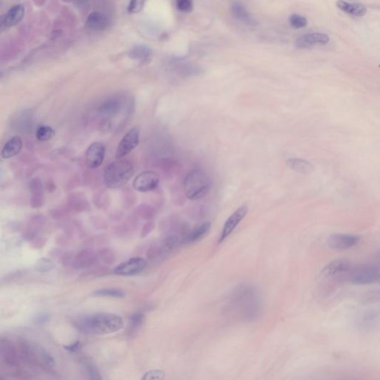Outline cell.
<instances>
[{"label":"cell","mask_w":380,"mask_h":380,"mask_svg":"<svg viewBox=\"0 0 380 380\" xmlns=\"http://www.w3.org/2000/svg\"><path fill=\"white\" fill-rule=\"evenodd\" d=\"M73 325L81 332L105 335L120 331L123 328V321L114 313H98L76 319Z\"/></svg>","instance_id":"cell-1"},{"label":"cell","mask_w":380,"mask_h":380,"mask_svg":"<svg viewBox=\"0 0 380 380\" xmlns=\"http://www.w3.org/2000/svg\"><path fill=\"white\" fill-rule=\"evenodd\" d=\"M16 345L21 361L46 369L55 367L56 361L53 356L40 345L25 340L20 341Z\"/></svg>","instance_id":"cell-2"},{"label":"cell","mask_w":380,"mask_h":380,"mask_svg":"<svg viewBox=\"0 0 380 380\" xmlns=\"http://www.w3.org/2000/svg\"><path fill=\"white\" fill-rule=\"evenodd\" d=\"M134 174V167L128 160L120 159L111 163L105 168L104 183L110 189H117L126 185Z\"/></svg>","instance_id":"cell-3"},{"label":"cell","mask_w":380,"mask_h":380,"mask_svg":"<svg viewBox=\"0 0 380 380\" xmlns=\"http://www.w3.org/2000/svg\"><path fill=\"white\" fill-rule=\"evenodd\" d=\"M185 194L190 200H198L212 188L210 179L202 170H194L187 175L184 182Z\"/></svg>","instance_id":"cell-4"},{"label":"cell","mask_w":380,"mask_h":380,"mask_svg":"<svg viewBox=\"0 0 380 380\" xmlns=\"http://www.w3.org/2000/svg\"><path fill=\"white\" fill-rule=\"evenodd\" d=\"M348 280L354 285H369L380 281V267L372 264H363L351 268Z\"/></svg>","instance_id":"cell-5"},{"label":"cell","mask_w":380,"mask_h":380,"mask_svg":"<svg viewBox=\"0 0 380 380\" xmlns=\"http://www.w3.org/2000/svg\"><path fill=\"white\" fill-rule=\"evenodd\" d=\"M0 353L3 363L7 367L16 369L20 366L21 360L16 345L7 339L0 341Z\"/></svg>","instance_id":"cell-6"},{"label":"cell","mask_w":380,"mask_h":380,"mask_svg":"<svg viewBox=\"0 0 380 380\" xmlns=\"http://www.w3.org/2000/svg\"><path fill=\"white\" fill-rule=\"evenodd\" d=\"M361 237L357 235L348 233H334L328 239V245L336 250H345L352 248L360 242Z\"/></svg>","instance_id":"cell-7"},{"label":"cell","mask_w":380,"mask_h":380,"mask_svg":"<svg viewBox=\"0 0 380 380\" xmlns=\"http://www.w3.org/2000/svg\"><path fill=\"white\" fill-rule=\"evenodd\" d=\"M146 265H147V262L143 258H132L126 262L117 265L113 272L116 275L126 276V277L136 275L142 272L146 268Z\"/></svg>","instance_id":"cell-8"},{"label":"cell","mask_w":380,"mask_h":380,"mask_svg":"<svg viewBox=\"0 0 380 380\" xmlns=\"http://www.w3.org/2000/svg\"><path fill=\"white\" fill-rule=\"evenodd\" d=\"M139 139V129L136 127L131 129L119 143L116 151V158H122L130 153L138 146Z\"/></svg>","instance_id":"cell-9"},{"label":"cell","mask_w":380,"mask_h":380,"mask_svg":"<svg viewBox=\"0 0 380 380\" xmlns=\"http://www.w3.org/2000/svg\"><path fill=\"white\" fill-rule=\"evenodd\" d=\"M160 177L153 171H146L138 175L133 182L134 189L141 192L156 189L159 185Z\"/></svg>","instance_id":"cell-10"},{"label":"cell","mask_w":380,"mask_h":380,"mask_svg":"<svg viewBox=\"0 0 380 380\" xmlns=\"http://www.w3.org/2000/svg\"><path fill=\"white\" fill-rule=\"evenodd\" d=\"M105 149L102 143H93L90 145L86 153V163L90 169L99 167L105 158Z\"/></svg>","instance_id":"cell-11"},{"label":"cell","mask_w":380,"mask_h":380,"mask_svg":"<svg viewBox=\"0 0 380 380\" xmlns=\"http://www.w3.org/2000/svg\"><path fill=\"white\" fill-rule=\"evenodd\" d=\"M97 262L96 253L90 248L83 249L75 255L72 268L76 270L89 269Z\"/></svg>","instance_id":"cell-12"},{"label":"cell","mask_w":380,"mask_h":380,"mask_svg":"<svg viewBox=\"0 0 380 380\" xmlns=\"http://www.w3.org/2000/svg\"><path fill=\"white\" fill-rule=\"evenodd\" d=\"M248 207L247 206H241V207L236 209L226 221L220 237L219 242H222L226 239L236 228L240 222L244 219V217L248 212Z\"/></svg>","instance_id":"cell-13"},{"label":"cell","mask_w":380,"mask_h":380,"mask_svg":"<svg viewBox=\"0 0 380 380\" xmlns=\"http://www.w3.org/2000/svg\"><path fill=\"white\" fill-rule=\"evenodd\" d=\"M352 268L351 262L346 259H339L330 262L324 268L322 275L325 277H337L339 275H348Z\"/></svg>","instance_id":"cell-14"},{"label":"cell","mask_w":380,"mask_h":380,"mask_svg":"<svg viewBox=\"0 0 380 380\" xmlns=\"http://www.w3.org/2000/svg\"><path fill=\"white\" fill-rule=\"evenodd\" d=\"M25 14V7L22 4L12 6L4 16L1 17V28H10L14 26L23 19Z\"/></svg>","instance_id":"cell-15"},{"label":"cell","mask_w":380,"mask_h":380,"mask_svg":"<svg viewBox=\"0 0 380 380\" xmlns=\"http://www.w3.org/2000/svg\"><path fill=\"white\" fill-rule=\"evenodd\" d=\"M330 42L328 34L323 33H311L300 37L295 42V46L298 48H307L319 45L325 46Z\"/></svg>","instance_id":"cell-16"},{"label":"cell","mask_w":380,"mask_h":380,"mask_svg":"<svg viewBox=\"0 0 380 380\" xmlns=\"http://www.w3.org/2000/svg\"><path fill=\"white\" fill-rule=\"evenodd\" d=\"M109 19L106 15L100 12L90 13L86 21L85 28L90 31H103L109 25Z\"/></svg>","instance_id":"cell-17"},{"label":"cell","mask_w":380,"mask_h":380,"mask_svg":"<svg viewBox=\"0 0 380 380\" xmlns=\"http://www.w3.org/2000/svg\"><path fill=\"white\" fill-rule=\"evenodd\" d=\"M22 139L20 137L14 136L10 138L4 145L1 150V158L3 159H9L16 156L18 154L20 153L22 149Z\"/></svg>","instance_id":"cell-18"},{"label":"cell","mask_w":380,"mask_h":380,"mask_svg":"<svg viewBox=\"0 0 380 380\" xmlns=\"http://www.w3.org/2000/svg\"><path fill=\"white\" fill-rule=\"evenodd\" d=\"M336 6L342 11L352 16H358V17L365 16L367 13V8L366 6L359 3H350L344 0H339L336 2Z\"/></svg>","instance_id":"cell-19"},{"label":"cell","mask_w":380,"mask_h":380,"mask_svg":"<svg viewBox=\"0 0 380 380\" xmlns=\"http://www.w3.org/2000/svg\"><path fill=\"white\" fill-rule=\"evenodd\" d=\"M232 13L233 16L240 22L246 24V25H254L257 24L256 19L250 15L241 3L236 2L233 4L231 8Z\"/></svg>","instance_id":"cell-20"},{"label":"cell","mask_w":380,"mask_h":380,"mask_svg":"<svg viewBox=\"0 0 380 380\" xmlns=\"http://www.w3.org/2000/svg\"><path fill=\"white\" fill-rule=\"evenodd\" d=\"M286 164L289 169L300 174H310L313 170V166L309 161L301 158L286 160Z\"/></svg>","instance_id":"cell-21"},{"label":"cell","mask_w":380,"mask_h":380,"mask_svg":"<svg viewBox=\"0 0 380 380\" xmlns=\"http://www.w3.org/2000/svg\"><path fill=\"white\" fill-rule=\"evenodd\" d=\"M183 241V237L177 234H170L164 238V241H162L161 246H160L162 256L176 250Z\"/></svg>","instance_id":"cell-22"},{"label":"cell","mask_w":380,"mask_h":380,"mask_svg":"<svg viewBox=\"0 0 380 380\" xmlns=\"http://www.w3.org/2000/svg\"><path fill=\"white\" fill-rule=\"evenodd\" d=\"M44 224V219L42 218H37L33 219L27 226L25 230L22 233V237L27 241H31L38 235L40 228Z\"/></svg>","instance_id":"cell-23"},{"label":"cell","mask_w":380,"mask_h":380,"mask_svg":"<svg viewBox=\"0 0 380 380\" xmlns=\"http://www.w3.org/2000/svg\"><path fill=\"white\" fill-rule=\"evenodd\" d=\"M211 223L204 222L194 227L188 235L186 241L189 243H194L201 239L210 230Z\"/></svg>","instance_id":"cell-24"},{"label":"cell","mask_w":380,"mask_h":380,"mask_svg":"<svg viewBox=\"0 0 380 380\" xmlns=\"http://www.w3.org/2000/svg\"><path fill=\"white\" fill-rule=\"evenodd\" d=\"M96 255H97L98 261L107 266L113 265L117 259L115 251L110 247H104L100 249L96 253Z\"/></svg>","instance_id":"cell-25"},{"label":"cell","mask_w":380,"mask_h":380,"mask_svg":"<svg viewBox=\"0 0 380 380\" xmlns=\"http://www.w3.org/2000/svg\"><path fill=\"white\" fill-rule=\"evenodd\" d=\"M93 295L99 297H112V298H124L125 292L122 289L115 288H102L96 289L93 292Z\"/></svg>","instance_id":"cell-26"},{"label":"cell","mask_w":380,"mask_h":380,"mask_svg":"<svg viewBox=\"0 0 380 380\" xmlns=\"http://www.w3.org/2000/svg\"><path fill=\"white\" fill-rule=\"evenodd\" d=\"M145 319V315L142 311H137L130 316L129 319V333L135 332L139 329L142 325Z\"/></svg>","instance_id":"cell-27"},{"label":"cell","mask_w":380,"mask_h":380,"mask_svg":"<svg viewBox=\"0 0 380 380\" xmlns=\"http://www.w3.org/2000/svg\"><path fill=\"white\" fill-rule=\"evenodd\" d=\"M54 267L55 265L51 259L42 258L36 262L34 265V270L40 274H46L54 270Z\"/></svg>","instance_id":"cell-28"},{"label":"cell","mask_w":380,"mask_h":380,"mask_svg":"<svg viewBox=\"0 0 380 380\" xmlns=\"http://www.w3.org/2000/svg\"><path fill=\"white\" fill-rule=\"evenodd\" d=\"M150 48L146 46H138L129 51V57L134 60H143L147 58L150 54Z\"/></svg>","instance_id":"cell-29"},{"label":"cell","mask_w":380,"mask_h":380,"mask_svg":"<svg viewBox=\"0 0 380 380\" xmlns=\"http://www.w3.org/2000/svg\"><path fill=\"white\" fill-rule=\"evenodd\" d=\"M54 129L48 126H41L37 129L36 136L40 141H48L54 136Z\"/></svg>","instance_id":"cell-30"},{"label":"cell","mask_w":380,"mask_h":380,"mask_svg":"<svg viewBox=\"0 0 380 380\" xmlns=\"http://www.w3.org/2000/svg\"><path fill=\"white\" fill-rule=\"evenodd\" d=\"M51 319V313H47V312H41V313L34 315L32 319H31V322L37 326H43V325L48 323Z\"/></svg>","instance_id":"cell-31"},{"label":"cell","mask_w":380,"mask_h":380,"mask_svg":"<svg viewBox=\"0 0 380 380\" xmlns=\"http://www.w3.org/2000/svg\"><path fill=\"white\" fill-rule=\"evenodd\" d=\"M289 21L291 26L295 29L304 28L307 25V19L304 16L298 14L291 15Z\"/></svg>","instance_id":"cell-32"},{"label":"cell","mask_w":380,"mask_h":380,"mask_svg":"<svg viewBox=\"0 0 380 380\" xmlns=\"http://www.w3.org/2000/svg\"><path fill=\"white\" fill-rule=\"evenodd\" d=\"M84 366H85L86 371H87L90 379L93 380H102V376H101L99 371L97 370V369L95 367L93 363H90V362H86Z\"/></svg>","instance_id":"cell-33"},{"label":"cell","mask_w":380,"mask_h":380,"mask_svg":"<svg viewBox=\"0 0 380 380\" xmlns=\"http://www.w3.org/2000/svg\"><path fill=\"white\" fill-rule=\"evenodd\" d=\"M145 0H129L127 10L129 13H138L142 10Z\"/></svg>","instance_id":"cell-34"},{"label":"cell","mask_w":380,"mask_h":380,"mask_svg":"<svg viewBox=\"0 0 380 380\" xmlns=\"http://www.w3.org/2000/svg\"><path fill=\"white\" fill-rule=\"evenodd\" d=\"M176 7L180 11L190 13L193 9L192 0H176Z\"/></svg>","instance_id":"cell-35"},{"label":"cell","mask_w":380,"mask_h":380,"mask_svg":"<svg viewBox=\"0 0 380 380\" xmlns=\"http://www.w3.org/2000/svg\"><path fill=\"white\" fill-rule=\"evenodd\" d=\"M165 378V372L161 370H152L146 372L142 380H163Z\"/></svg>","instance_id":"cell-36"},{"label":"cell","mask_w":380,"mask_h":380,"mask_svg":"<svg viewBox=\"0 0 380 380\" xmlns=\"http://www.w3.org/2000/svg\"><path fill=\"white\" fill-rule=\"evenodd\" d=\"M162 256V253H161V247H158V246H152L149 250L146 252V257H147L148 260L152 261L154 259H157L159 256Z\"/></svg>","instance_id":"cell-37"},{"label":"cell","mask_w":380,"mask_h":380,"mask_svg":"<svg viewBox=\"0 0 380 380\" xmlns=\"http://www.w3.org/2000/svg\"><path fill=\"white\" fill-rule=\"evenodd\" d=\"M30 241V244L31 247L34 250H40V249L43 248L44 246L46 244V239L44 237H41V236H37L36 237L31 239Z\"/></svg>","instance_id":"cell-38"},{"label":"cell","mask_w":380,"mask_h":380,"mask_svg":"<svg viewBox=\"0 0 380 380\" xmlns=\"http://www.w3.org/2000/svg\"><path fill=\"white\" fill-rule=\"evenodd\" d=\"M74 257L75 254L72 252H66L62 255L61 262L64 267H71L73 265Z\"/></svg>","instance_id":"cell-39"},{"label":"cell","mask_w":380,"mask_h":380,"mask_svg":"<svg viewBox=\"0 0 380 380\" xmlns=\"http://www.w3.org/2000/svg\"><path fill=\"white\" fill-rule=\"evenodd\" d=\"M12 376L14 377L15 378L17 379H31V374L28 373L26 371L22 370V369H19V367L14 369V371L12 372Z\"/></svg>","instance_id":"cell-40"},{"label":"cell","mask_w":380,"mask_h":380,"mask_svg":"<svg viewBox=\"0 0 380 380\" xmlns=\"http://www.w3.org/2000/svg\"><path fill=\"white\" fill-rule=\"evenodd\" d=\"M82 348V343L80 341L74 342L73 344L64 347V349L70 354L78 352Z\"/></svg>","instance_id":"cell-41"},{"label":"cell","mask_w":380,"mask_h":380,"mask_svg":"<svg viewBox=\"0 0 380 380\" xmlns=\"http://www.w3.org/2000/svg\"><path fill=\"white\" fill-rule=\"evenodd\" d=\"M155 228V224L152 222H148L144 224L141 232V237L143 238L147 236Z\"/></svg>","instance_id":"cell-42"},{"label":"cell","mask_w":380,"mask_h":380,"mask_svg":"<svg viewBox=\"0 0 380 380\" xmlns=\"http://www.w3.org/2000/svg\"><path fill=\"white\" fill-rule=\"evenodd\" d=\"M377 259H378V260L380 262V250L378 252V254H377Z\"/></svg>","instance_id":"cell-43"}]
</instances>
